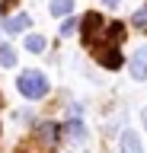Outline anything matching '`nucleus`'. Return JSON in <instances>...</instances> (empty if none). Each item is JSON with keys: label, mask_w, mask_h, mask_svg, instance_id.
Masks as SVG:
<instances>
[{"label": "nucleus", "mask_w": 147, "mask_h": 153, "mask_svg": "<svg viewBox=\"0 0 147 153\" xmlns=\"http://www.w3.org/2000/svg\"><path fill=\"white\" fill-rule=\"evenodd\" d=\"M131 26H137V29H147V3H144V7H137L134 13H131Z\"/></svg>", "instance_id": "13"}, {"label": "nucleus", "mask_w": 147, "mask_h": 153, "mask_svg": "<svg viewBox=\"0 0 147 153\" xmlns=\"http://www.w3.org/2000/svg\"><path fill=\"white\" fill-rule=\"evenodd\" d=\"M77 29H80V22H77V19H74V16H64V22H61V29H58V32H61V35H74Z\"/></svg>", "instance_id": "14"}, {"label": "nucleus", "mask_w": 147, "mask_h": 153, "mask_svg": "<svg viewBox=\"0 0 147 153\" xmlns=\"http://www.w3.org/2000/svg\"><path fill=\"white\" fill-rule=\"evenodd\" d=\"M118 153H144L141 150V137H137L134 131H125L122 140H118Z\"/></svg>", "instance_id": "6"}, {"label": "nucleus", "mask_w": 147, "mask_h": 153, "mask_svg": "<svg viewBox=\"0 0 147 153\" xmlns=\"http://www.w3.org/2000/svg\"><path fill=\"white\" fill-rule=\"evenodd\" d=\"M48 10H51V16H70V10H74V0H51L48 3Z\"/></svg>", "instance_id": "10"}, {"label": "nucleus", "mask_w": 147, "mask_h": 153, "mask_svg": "<svg viewBox=\"0 0 147 153\" xmlns=\"http://www.w3.org/2000/svg\"><path fill=\"white\" fill-rule=\"evenodd\" d=\"M61 134H64V128H61V124H54V121H42V124H35V140H39L45 150H54V147H58Z\"/></svg>", "instance_id": "2"}, {"label": "nucleus", "mask_w": 147, "mask_h": 153, "mask_svg": "<svg viewBox=\"0 0 147 153\" xmlns=\"http://www.w3.org/2000/svg\"><path fill=\"white\" fill-rule=\"evenodd\" d=\"M106 35L112 45H122L125 42V22H106Z\"/></svg>", "instance_id": "9"}, {"label": "nucleus", "mask_w": 147, "mask_h": 153, "mask_svg": "<svg viewBox=\"0 0 147 153\" xmlns=\"http://www.w3.org/2000/svg\"><path fill=\"white\" fill-rule=\"evenodd\" d=\"M0 67H16V48L0 45Z\"/></svg>", "instance_id": "12"}, {"label": "nucleus", "mask_w": 147, "mask_h": 153, "mask_svg": "<svg viewBox=\"0 0 147 153\" xmlns=\"http://www.w3.org/2000/svg\"><path fill=\"white\" fill-rule=\"evenodd\" d=\"M26 26H32V19L26 16V13H16V16H7V19H3V29H7L10 35H16V32H22Z\"/></svg>", "instance_id": "8"}, {"label": "nucleus", "mask_w": 147, "mask_h": 153, "mask_svg": "<svg viewBox=\"0 0 147 153\" xmlns=\"http://www.w3.org/2000/svg\"><path fill=\"white\" fill-rule=\"evenodd\" d=\"M48 48V38L45 35H26V51H32V54H42Z\"/></svg>", "instance_id": "11"}, {"label": "nucleus", "mask_w": 147, "mask_h": 153, "mask_svg": "<svg viewBox=\"0 0 147 153\" xmlns=\"http://www.w3.org/2000/svg\"><path fill=\"white\" fill-rule=\"evenodd\" d=\"M128 70H131V80H147V48H137L134 54H131V64H128Z\"/></svg>", "instance_id": "5"}, {"label": "nucleus", "mask_w": 147, "mask_h": 153, "mask_svg": "<svg viewBox=\"0 0 147 153\" xmlns=\"http://www.w3.org/2000/svg\"><path fill=\"white\" fill-rule=\"evenodd\" d=\"M102 3H109V7H118V3H122V0H102Z\"/></svg>", "instance_id": "16"}, {"label": "nucleus", "mask_w": 147, "mask_h": 153, "mask_svg": "<svg viewBox=\"0 0 147 153\" xmlns=\"http://www.w3.org/2000/svg\"><path fill=\"white\" fill-rule=\"evenodd\" d=\"M102 29H106V19L99 16V13H93V10L80 19V32H83V42H87V45H93V38H96Z\"/></svg>", "instance_id": "3"}, {"label": "nucleus", "mask_w": 147, "mask_h": 153, "mask_svg": "<svg viewBox=\"0 0 147 153\" xmlns=\"http://www.w3.org/2000/svg\"><path fill=\"white\" fill-rule=\"evenodd\" d=\"M16 89H19V96H26V99H45L51 89L48 76L42 74V70H22L19 76H16Z\"/></svg>", "instance_id": "1"}, {"label": "nucleus", "mask_w": 147, "mask_h": 153, "mask_svg": "<svg viewBox=\"0 0 147 153\" xmlns=\"http://www.w3.org/2000/svg\"><path fill=\"white\" fill-rule=\"evenodd\" d=\"M141 124H144V131H147V108L141 112Z\"/></svg>", "instance_id": "15"}, {"label": "nucleus", "mask_w": 147, "mask_h": 153, "mask_svg": "<svg viewBox=\"0 0 147 153\" xmlns=\"http://www.w3.org/2000/svg\"><path fill=\"white\" fill-rule=\"evenodd\" d=\"M64 134H67L74 143H83V140H87V124L77 121V118H70V121L64 124Z\"/></svg>", "instance_id": "7"}, {"label": "nucleus", "mask_w": 147, "mask_h": 153, "mask_svg": "<svg viewBox=\"0 0 147 153\" xmlns=\"http://www.w3.org/2000/svg\"><path fill=\"white\" fill-rule=\"evenodd\" d=\"M96 61L106 67V70H118V67L125 64V61H122L118 45H112V42H109V45H102V48H96Z\"/></svg>", "instance_id": "4"}]
</instances>
